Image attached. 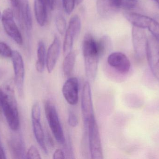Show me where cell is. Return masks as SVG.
Instances as JSON below:
<instances>
[{
	"label": "cell",
	"mask_w": 159,
	"mask_h": 159,
	"mask_svg": "<svg viewBox=\"0 0 159 159\" xmlns=\"http://www.w3.org/2000/svg\"><path fill=\"white\" fill-rule=\"evenodd\" d=\"M15 81L10 79L0 87V109L10 129L16 131L20 126L17 104L15 95Z\"/></svg>",
	"instance_id": "1"
},
{
	"label": "cell",
	"mask_w": 159,
	"mask_h": 159,
	"mask_svg": "<svg viewBox=\"0 0 159 159\" xmlns=\"http://www.w3.org/2000/svg\"><path fill=\"white\" fill-rule=\"evenodd\" d=\"M82 49L86 76L89 80L93 81L97 75L99 58L101 56L97 41L90 34L84 36Z\"/></svg>",
	"instance_id": "2"
},
{
	"label": "cell",
	"mask_w": 159,
	"mask_h": 159,
	"mask_svg": "<svg viewBox=\"0 0 159 159\" xmlns=\"http://www.w3.org/2000/svg\"><path fill=\"white\" fill-rule=\"evenodd\" d=\"M45 113L50 129L57 142L61 145L65 143L64 132L61 124L57 108L49 101L45 103Z\"/></svg>",
	"instance_id": "3"
},
{
	"label": "cell",
	"mask_w": 159,
	"mask_h": 159,
	"mask_svg": "<svg viewBox=\"0 0 159 159\" xmlns=\"http://www.w3.org/2000/svg\"><path fill=\"white\" fill-rule=\"evenodd\" d=\"M87 134L91 158L93 159L103 158L101 136L95 117L88 124Z\"/></svg>",
	"instance_id": "4"
},
{
	"label": "cell",
	"mask_w": 159,
	"mask_h": 159,
	"mask_svg": "<svg viewBox=\"0 0 159 159\" xmlns=\"http://www.w3.org/2000/svg\"><path fill=\"white\" fill-rule=\"evenodd\" d=\"M81 108L84 130L85 133L87 134L88 124L90 120L94 117L91 89L89 83L88 81L85 82L82 89Z\"/></svg>",
	"instance_id": "5"
},
{
	"label": "cell",
	"mask_w": 159,
	"mask_h": 159,
	"mask_svg": "<svg viewBox=\"0 0 159 159\" xmlns=\"http://www.w3.org/2000/svg\"><path fill=\"white\" fill-rule=\"evenodd\" d=\"M14 15L13 9L10 8L5 9L1 16L2 24L7 34L17 44L22 45L23 38L14 21Z\"/></svg>",
	"instance_id": "6"
},
{
	"label": "cell",
	"mask_w": 159,
	"mask_h": 159,
	"mask_svg": "<svg viewBox=\"0 0 159 159\" xmlns=\"http://www.w3.org/2000/svg\"><path fill=\"white\" fill-rule=\"evenodd\" d=\"M12 63L15 73V85L20 96L22 97L24 94L25 67L22 56L17 50H13L12 56Z\"/></svg>",
	"instance_id": "7"
},
{
	"label": "cell",
	"mask_w": 159,
	"mask_h": 159,
	"mask_svg": "<svg viewBox=\"0 0 159 159\" xmlns=\"http://www.w3.org/2000/svg\"><path fill=\"white\" fill-rule=\"evenodd\" d=\"M81 29V21L77 15L73 16L69 22V26L65 31L63 44L64 54L67 55L72 51L75 39L79 35Z\"/></svg>",
	"instance_id": "8"
},
{
	"label": "cell",
	"mask_w": 159,
	"mask_h": 159,
	"mask_svg": "<svg viewBox=\"0 0 159 159\" xmlns=\"http://www.w3.org/2000/svg\"><path fill=\"white\" fill-rule=\"evenodd\" d=\"M146 57L151 72L159 80V43L155 38L148 39Z\"/></svg>",
	"instance_id": "9"
},
{
	"label": "cell",
	"mask_w": 159,
	"mask_h": 159,
	"mask_svg": "<svg viewBox=\"0 0 159 159\" xmlns=\"http://www.w3.org/2000/svg\"><path fill=\"white\" fill-rule=\"evenodd\" d=\"M132 41L135 55L139 59L146 56L148 38L143 29L133 26L132 29Z\"/></svg>",
	"instance_id": "10"
},
{
	"label": "cell",
	"mask_w": 159,
	"mask_h": 159,
	"mask_svg": "<svg viewBox=\"0 0 159 159\" xmlns=\"http://www.w3.org/2000/svg\"><path fill=\"white\" fill-rule=\"evenodd\" d=\"M79 89V81L77 77H70L64 83L62 87V94L66 101L70 105H76L78 103Z\"/></svg>",
	"instance_id": "11"
},
{
	"label": "cell",
	"mask_w": 159,
	"mask_h": 159,
	"mask_svg": "<svg viewBox=\"0 0 159 159\" xmlns=\"http://www.w3.org/2000/svg\"><path fill=\"white\" fill-rule=\"evenodd\" d=\"M107 62L110 67L121 74L127 73L130 69V61L127 56L122 52L111 53L107 57Z\"/></svg>",
	"instance_id": "12"
},
{
	"label": "cell",
	"mask_w": 159,
	"mask_h": 159,
	"mask_svg": "<svg viewBox=\"0 0 159 159\" xmlns=\"http://www.w3.org/2000/svg\"><path fill=\"white\" fill-rule=\"evenodd\" d=\"M61 43L57 36L54 37L53 42L49 46L46 54V65L49 73H51L55 69L60 51Z\"/></svg>",
	"instance_id": "13"
},
{
	"label": "cell",
	"mask_w": 159,
	"mask_h": 159,
	"mask_svg": "<svg viewBox=\"0 0 159 159\" xmlns=\"http://www.w3.org/2000/svg\"><path fill=\"white\" fill-rule=\"evenodd\" d=\"M10 153L15 159L26 158V153L25 143L20 135H14L8 141Z\"/></svg>",
	"instance_id": "14"
},
{
	"label": "cell",
	"mask_w": 159,
	"mask_h": 159,
	"mask_svg": "<svg viewBox=\"0 0 159 159\" xmlns=\"http://www.w3.org/2000/svg\"><path fill=\"white\" fill-rule=\"evenodd\" d=\"M96 7L98 14L105 19L111 18L119 9L114 0H97Z\"/></svg>",
	"instance_id": "15"
},
{
	"label": "cell",
	"mask_w": 159,
	"mask_h": 159,
	"mask_svg": "<svg viewBox=\"0 0 159 159\" xmlns=\"http://www.w3.org/2000/svg\"><path fill=\"white\" fill-rule=\"evenodd\" d=\"M20 23L24 26L27 31L32 28L31 13L28 0H20Z\"/></svg>",
	"instance_id": "16"
},
{
	"label": "cell",
	"mask_w": 159,
	"mask_h": 159,
	"mask_svg": "<svg viewBox=\"0 0 159 159\" xmlns=\"http://www.w3.org/2000/svg\"><path fill=\"white\" fill-rule=\"evenodd\" d=\"M124 16L133 26L143 29H148L152 20L148 16L132 12H125Z\"/></svg>",
	"instance_id": "17"
},
{
	"label": "cell",
	"mask_w": 159,
	"mask_h": 159,
	"mask_svg": "<svg viewBox=\"0 0 159 159\" xmlns=\"http://www.w3.org/2000/svg\"><path fill=\"white\" fill-rule=\"evenodd\" d=\"M32 123L35 139L43 152L47 154L48 150L46 145L44 133L41 123V119L32 118Z\"/></svg>",
	"instance_id": "18"
},
{
	"label": "cell",
	"mask_w": 159,
	"mask_h": 159,
	"mask_svg": "<svg viewBox=\"0 0 159 159\" xmlns=\"http://www.w3.org/2000/svg\"><path fill=\"white\" fill-rule=\"evenodd\" d=\"M46 4L44 0H34V10L36 21L40 26H43L47 19Z\"/></svg>",
	"instance_id": "19"
},
{
	"label": "cell",
	"mask_w": 159,
	"mask_h": 159,
	"mask_svg": "<svg viewBox=\"0 0 159 159\" xmlns=\"http://www.w3.org/2000/svg\"><path fill=\"white\" fill-rule=\"evenodd\" d=\"M45 46L43 41H40L38 43L37 49V60L36 63V70L39 72L42 73L44 70L45 65L46 64Z\"/></svg>",
	"instance_id": "20"
},
{
	"label": "cell",
	"mask_w": 159,
	"mask_h": 159,
	"mask_svg": "<svg viewBox=\"0 0 159 159\" xmlns=\"http://www.w3.org/2000/svg\"><path fill=\"white\" fill-rule=\"evenodd\" d=\"M76 55L75 52L71 51L66 55L63 63V71L66 76L71 75L76 62Z\"/></svg>",
	"instance_id": "21"
},
{
	"label": "cell",
	"mask_w": 159,
	"mask_h": 159,
	"mask_svg": "<svg viewBox=\"0 0 159 159\" xmlns=\"http://www.w3.org/2000/svg\"><path fill=\"white\" fill-rule=\"evenodd\" d=\"M97 43L101 56L105 54L112 46V41L110 37L107 35L103 36L100 40L97 41Z\"/></svg>",
	"instance_id": "22"
},
{
	"label": "cell",
	"mask_w": 159,
	"mask_h": 159,
	"mask_svg": "<svg viewBox=\"0 0 159 159\" xmlns=\"http://www.w3.org/2000/svg\"><path fill=\"white\" fill-rule=\"evenodd\" d=\"M117 7L125 10L134 9L138 3V0H114Z\"/></svg>",
	"instance_id": "23"
},
{
	"label": "cell",
	"mask_w": 159,
	"mask_h": 159,
	"mask_svg": "<svg viewBox=\"0 0 159 159\" xmlns=\"http://www.w3.org/2000/svg\"><path fill=\"white\" fill-rule=\"evenodd\" d=\"M148 29L153 35L156 41L159 43V22L157 20L152 19Z\"/></svg>",
	"instance_id": "24"
},
{
	"label": "cell",
	"mask_w": 159,
	"mask_h": 159,
	"mask_svg": "<svg viewBox=\"0 0 159 159\" xmlns=\"http://www.w3.org/2000/svg\"><path fill=\"white\" fill-rule=\"evenodd\" d=\"M56 25L58 32L61 35L64 34L66 30V21L65 18L62 15L57 16L56 19Z\"/></svg>",
	"instance_id": "25"
},
{
	"label": "cell",
	"mask_w": 159,
	"mask_h": 159,
	"mask_svg": "<svg viewBox=\"0 0 159 159\" xmlns=\"http://www.w3.org/2000/svg\"><path fill=\"white\" fill-rule=\"evenodd\" d=\"M13 50L4 42H0V56L4 58H11Z\"/></svg>",
	"instance_id": "26"
},
{
	"label": "cell",
	"mask_w": 159,
	"mask_h": 159,
	"mask_svg": "<svg viewBox=\"0 0 159 159\" xmlns=\"http://www.w3.org/2000/svg\"><path fill=\"white\" fill-rule=\"evenodd\" d=\"M26 159H41V155L38 149L34 146H31L26 153Z\"/></svg>",
	"instance_id": "27"
},
{
	"label": "cell",
	"mask_w": 159,
	"mask_h": 159,
	"mask_svg": "<svg viewBox=\"0 0 159 159\" xmlns=\"http://www.w3.org/2000/svg\"><path fill=\"white\" fill-rule=\"evenodd\" d=\"M76 1L75 0H62L63 8L66 13L70 15L74 9Z\"/></svg>",
	"instance_id": "28"
},
{
	"label": "cell",
	"mask_w": 159,
	"mask_h": 159,
	"mask_svg": "<svg viewBox=\"0 0 159 159\" xmlns=\"http://www.w3.org/2000/svg\"><path fill=\"white\" fill-rule=\"evenodd\" d=\"M41 107L38 103L33 105L31 110V118L41 119Z\"/></svg>",
	"instance_id": "29"
},
{
	"label": "cell",
	"mask_w": 159,
	"mask_h": 159,
	"mask_svg": "<svg viewBox=\"0 0 159 159\" xmlns=\"http://www.w3.org/2000/svg\"><path fill=\"white\" fill-rule=\"evenodd\" d=\"M68 123L70 127L75 128L78 125V119L73 112H70L68 117Z\"/></svg>",
	"instance_id": "30"
},
{
	"label": "cell",
	"mask_w": 159,
	"mask_h": 159,
	"mask_svg": "<svg viewBox=\"0 0 159 159\" xmlns=\"http://www.w3.org/2000/svg\"><path fill=\"white\" fill-rule=\"evenodd\" d=\"M12 7H13L15 16H16L17 19L19 21L20 19V0H9Z\"/></svg>",
	"instance_id": "31"
},
{
	"label": "cell",
	"mask_w": 159,
	"mask_h": 159,
	"mask_svg": "<svg viewBox=\"0 0 159 159\" xmlns=\"http://www.w3.org/2000/svg\"><path fill=\"white\" fill-rule=\"evenodd\" d=\"M53 158L54 159H65V155L64 151L61 149H57L53 154Z\"/></svg>",
	"instance_id": "32"
},
{
	"label": "cell",
	"mask_w": 159,
	"mask_h": 159,
	"mask_svg": "<svg viewBox=\"0 0 159 159\" xmlns=\"http://www.w3.org/2000/svg\"><path fill=\"white\" fill-rule=\"evenodd\" d=\"M48 8L52 10L55 8L56 5V0H44Z\"/></svg>",
	"instance_id": "33"
},
{
	"label": "cell",
	"mask_w": 159,
	"mask_h": 159,
	"mask_svg": "<svg viewBox=\"0 0 159 159\" xmlns=\"http://www.w3.org/2000/svg\"><path fill=\"white\" fill-rule=\"evenodd\" d=\"M6 159L5 152L0 142V159Z\"/></svg>",
	"instance_id": "34"
},
{
	"label": "cell",
	"mask_w": 159,
	"mask_h": 159,
	"mask_svg": "<svg viewBox=\"0 0 159 159\" xmlns=\"http://www.w3.org/2000/svg\"><path fill=\"white\" fill-rule=\"evenodd\" d=\"M6 73V70L4 68L0 67V80L3 77Z\"/></svg>",
	"instance_id": "35"
},
{
	"label": "cell",
	"mask_w": 159,
	"mask_h": 159,
	"mask_svg": "<svg viewBox=\"0 0 159 159\" xmlns=\"http://www.w3.org/2000/svg\"><path fill=\"white\" fill-rule=\"evenodd\" d=\"M83 0H75L76 1V4L77 5L80 4L82 2H83Z\"/></svg>",
	"instance_id": "36"
},
{
	"label": "cell",
	"mask_w": 159,
	"mask_h": 159,
	"mask_svg": "<svg viewBox=\"0 0 159 159\" xmlns=\"http://www.w3.org/2000/svg\"><path fill=\"white\" fill-rule=\"evenodd\" d=\"M154 1H155V2H157V3L158 4V5H159V0H154Z\"/></svg>",
	"instance_id": "37"
},
{
	"label": "cell",
	"mask_w": 159,
	"mask_h": 159,
	"mask_svg": "<svg viewBox=\"0 0 159 159\" xmlns=\"http://www.w3.org/2000/svg\"><path fill=\"white\" fill-rule=\"evenodd\" d=\"M1 12H0V18H1Z\"/></svg>",
	"instance_id": "38"
},
{
	"label": "cell",
	"mask_w": 159,
	"mask_h": 159,
	"mask_svg": "<svg viewBox=\"0 0 159 159\" xmlns=\"http://www.w3.org/2000/svg\"></svg>",
	"instance_id": "39"
}]
</instances>
